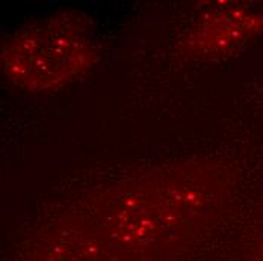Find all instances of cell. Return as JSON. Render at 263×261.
<instances>
[{"instance_id":"1","label":"cell","mask_w":263,"mask_h":261,"mask_svg":"<svg viewBox=\"0 0 263 261\" xmlns=\"http://www.w3.org/2000/svg\"><path fill=\"white\" fill-rule=\"evenodd\" d=\"M221 184L204 168H179L117 187L105 203L102 231L120 249H155L189 235L219 203Z\"/></svg>"},{"instance_id":"2","label":"cell","mask_w":263,"mask_h":261,"mask_svg":"<svg viewBox=\"0 0 263 261\" xmlns=\"http://www.w3.org/2000/svg\"><path fill=\"white\" fill-rule=\"evenodd\" d=\"M92 57L86 27L79 18L62 15L14 36L3 52V64L17 85L47 89L80 74Z\"/></svg>"},{"instance_id":"3","label":"cell","mask_w":263,"mask_h":261,"mask_svg":"<svg viewBox=\"0 0 263 261\" xmlns=\"http://www.w3.org/2000/svg\"><path fill=\"white\" fill-rule=\"evenodd\" d=\"M118 249L102 230L67 227L35 243L25 261H117Z\"/></svg>"},{"instance_id":"4","label":"cell","mask_w":263,"mask_h":261,"mask_svg":"<svg viewBox=\"0 0 263 261\" xmlns=\"http://www.w3.org/2000/svg\"><path fill=\"white\" fill-rule=\"evenodd\" d=\"M263 32V17L245 9H226L204 18L194 43L212 52H227Z\"/></svg>"},{"instance_id":"5","label":"cell","mask_w":263,"mask_h":261,"mask_svg":"<svg viewBox=\"0 0 263 261\" xmlns=\"http://www.w3.org/2000/svg\"><path fill=\"white\" fill-rule=\"evenodd\" d=\"M253 261H263V242H262V245H260V248H259V251H257V254H256V257H254V260Z\"/></svg>"}]
</instances>
